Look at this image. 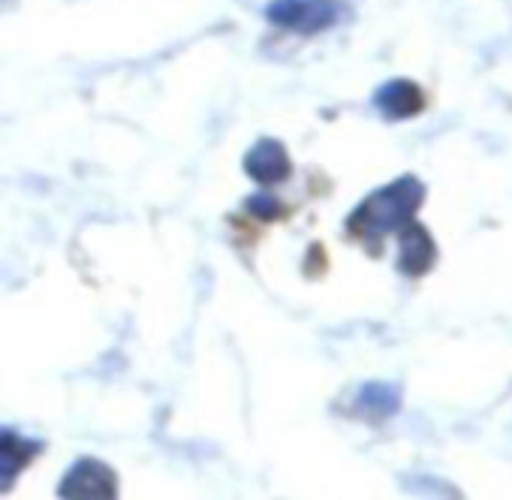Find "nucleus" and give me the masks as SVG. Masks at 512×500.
Segmentation results:
<instances>
[{
  "label": "nucleus",
  "instance_id": "1",
  "mask_svg": "<svg viewBox=\"0 0 512 500\" xmlns=\"http://www.w3.org/2000/svg\"><path fill=\"white\" fill-rule=\"evenodd\" d=\"M425 202V184L416 175H401L365 196L347 217V232L365 244H380L386 235L407 226Z\"/></svg>",
  "mask_w": 512,
  "mask_h": 500
},
{
  "label": "nucleus",
  "instance_id": "2",
  "mask_svg": "<svg viewBox=\"0 0 512 500\" xmlns=\"http://www.w3.org/2000/svg\"><path fill=\"white\" fill-rule=\"evenodd\" d=\"M341 16L344 4H338V0H272L266 7V19L272 25L305 37L335 28Z\"/></svg>",
  "mask_w": 512,
  "mask_h": 500
},
{
  "label": "nucleus",
  "instance_id": "3",
  "mask_svg": "<svg viewBox=\"0 0 512 500\" xmlns=\"http://www.w3.org/2000/svg\"><path fill=\"white\" fill-rule=\"evenodd\" d=\"M61 497H115L118 473L100 458H79L58 485Z\"/></svg>",
  "mask_w": 512,
  "mask_h": 500
},
{
  "label": "nucleus",
  "instance_id": "4",
  "mask_svg": "<svg viewBox=\"0 0 512 500\" xmlns=\"http://www.w3.org/2000/svg\"><path fill=\"white\" fill-rule=\"evenodd\" d=\"M244 172L256 184H284L293 175V160L278 139H260L247 154H244Z\"/></svg>",
  "mask_w": 512,
  "mask_h": 500
},
{
  "label": "nucleus",
  "instance_id": "5",
  "mask_svg": "<svg viewBox=\"0 0 512 500\" xmlns=\"http://www.w3.org/2000/svg\"><path fill=\"white\" fill-rule=\"evenodd\" d=\"M434 260H437V244L422 223L410 220L407 226L398 229V272L401 275L419 278L431 272Z\"/></svg>",
  "mask_w": 512,
  "mask_h": 500
},
{
  "label": "nucleus",
  "instance_id": "6",
  "mask_svg": "<svg viewBox=\"0 0 512 500\" xmlns=\"http://www.w3.org/2000/svg\"><path fill=\"white\" fill-rule=\"evenodd\" d=\"M43 452V443L34 437H22L13 428H0V494L13 491L16 479L31 467V461Z\"/></svg>",
  "mask_w": 512,
  "mask_h": 500
},
{
  "label": "nucleus",
  "instance_id": "7",
  "mask_svg": "<svg viewBox=\"0 0 512 500\" xmlns=\"http://www.w3.org/2000/svg\"><path fill=\"white\" fill-rule=\"evenodd\" d=\"M374 106L386 121H407V118H416L425 109V94L410 79H392V82L377 88Z\"/></svg>",
  "mask_w": 512,
  "mask_h": 500
},
{
  "label": "nucleus",
  "instance_id": "8",
  "mask_svg": "<svg viewBox=\"0 0 512 500\" xmlns=\"http://www.w3.org/2000/svg\"><path fill=\"white\" fill-rule=\"evenodd\" d=\"M356 410L365 419H389L401 410V392L392 383H365L356 395Z\"/></svg>",
  "mask_w": 512,
  "mask_h": 500
},
{
  "label": "nucleus",
  "instance_id": "9",
  "mask_svg": "<svg viewBox=\"0 0 512 500\" xmlns=\"http://www.w3.org/2000/svg\"><path fill=\"white\" fill-rule=\"evenodd\" d=\"M244 208H247L256 220H266V223H272V220H278V217H284V214H287V205H284L278 196H269V193L247 196Z\"/></svg>",
  "mask_w": 512,
  "mask_h": 500
}]
</instances>
